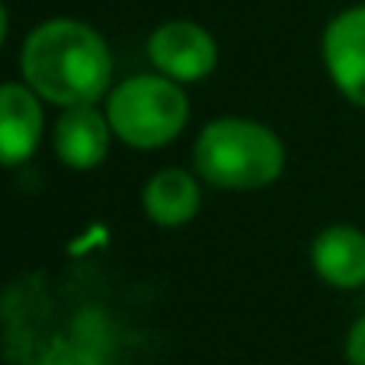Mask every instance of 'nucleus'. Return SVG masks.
I'll return each instance as SVG.
<instances>
[{"label": "nucleus", "mask_w": 365, "mask_h": 365, "mask_svg": "<svg viewBox=\"0 0 365 365\" xmlns=\"http://www.w3.org/2000/svg\"><path fill=\"white\" fill-rule=\"evenodd\" d=\"M23 77L48 103L93 106L113 81V58L103 36L77 19H51L23 45Z\"/></svg>", "instance_id": "obj_1"}, {"label": "nucleus", "mask_w": 365, "mask_h": 365, "mask_svg": "<svg viewBox=\"0 0 365 365\" xmlns=\"http://www.w3.org/2000/svg\"><path fill=\"white\" fill-rule=\"evenodd\" d=\"M282 167L279 135L250 119H218L195 141V170L218 189H263L282 177Z\"/></svg>", "instance_id": "obj_2"}, {"label": "nucleus", "mask_w": 365, "mask_h": 365, "mask_svg": "<svg viewBox=\"0 0 365 365\" xmlns=\"http://www.w3.org/2000/svg\"><path fill=\"white\" fill-rule=\"evenodd\" d=\"M186 96L170 77H132L113 90L109 128L132 148H164L186 125Z\"/></svg>", "instance_id": "obj_3"}, {"label": "nucleus", "mask_w": 365, "mask_h": 365, "mask_svg": "<svg viewBox=\"0 0 365 365\" xmlns=\"http://www.w3.org/2000/svg\"><path fill=\"white\" fill-rule=\"evenodd\" d=\"M148 55H151V61L158 64V71L164 77L192 83L215 71L218 45L199 23L173 19V23H164L154 29L151 42H148Z\"/></svg>", "instance_id": "obj_4"}, {"label": "nucleus", "mask_w": 365, "mask_h": 365, "mask_svg": "<svg viewBox=\"0 0 365 365\" xmlns=\"http://www.w3.org/2000/svg\"><path fill=\"white\" fill-rule=\"evenodd\" d=\"M324 64L334 87L365 109V4L336 13L324 29Z\"/></svg>", "instance_id": "obj_5"}, {"label": "nucleus", "mask_w": 365, "mask_h": 365, "mask_svg": "<svg viewBox=\"0 0 365 365\" xmlns=\"http://www.w3.org/2000/svg\"><path fill=\"white\" fill-rule=\"evenodd\" d=\"M42 141V106L32 87H0V164L16 167L36 154Z\"/></svg>", "instance_id": "obj_6"}, {"label": "nucleus", "mask_w": 365, "mask_h": 365, "mask_svg": "<svg viewBox=\"0 0 365 365\" xmlns=\"http://www.w3.org/2000/svg\"><path fill=\"white\" fill-rule=\"evenodd\" d=\"M314 272L334 289H359L365 285V231L353 225H330L311 244Z\"/></svg>", "instance_id": "obj_7"}, {"label": "nucleus", "mask_w": 365, "mask_h": 365, "mask_svg": "<svg viewBox=\"0 0 365 365\" xmlns=\"http://www.w3.org/2000/svg\"><path fill=\"white\" fill-rule=\"evenodd\" d=\"M109 119L100 115L93 106H71L55 125V151L61 164L74 170L100 167L109 154Z\"/></svg>", "instance_id": "obj_8"}, {"label": "nucleus", "mask_w": 365, "mask_h": 365, "mask_svg": "<svg viewBox=\"0 0 365 365\" xmlns=\"http://www.w3.org/2000/svg\"><path fill=\"white\" fill-rule=\"evenodd\" d=\"M145 212L164 227L186 225L199 212V186L177 167L154 173L145 186Z\"/></svg>", "instance_id": "obj_9"}, {"label": "nucleus", "mask_w": 365, "mask_h": 365, "mask_svg": "<svg viewBox=\"0 0 365 365\" xmlns=\"http://www.w3.org/2000/svg\"><path fill=\"white\" fill-rule=\"evenodd\" d=\"M346 359L349 365H365V314L346 334Z\"/></svg>", "instance_id": "obj_10"}, {"label": "nucleus", "mask_w": 365, "mask_h": 365, "mask_svg": "<svg viewBox=\"0 0 365 365\" xmlns=\"http://www.w3.org/2000/svg\"><path fill=\"white\" fill-rule=\"evenodd\" d=\"M4 36H6V13H4V4H0V45H4Z\"/></svg>", "instance_id": "obj_11"}]
</instances>
